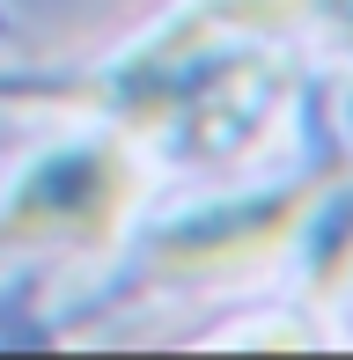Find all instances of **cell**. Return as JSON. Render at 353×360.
<instances>
[{"mask_svg": "<svg viewBox=\"0 0 353 360\" xmlns=\"http://www.w3.org/2000/svg\"><path fill=\"white\" fill-rule=\"evenodd\" d=\"M331 176H309V184L295 191H272V199H229V206H206V214L176 221L155 236V265L176 272V280H191V272H236V265H265V257H280L287 243L302 236V228L316 221V199L331 191Z\"/></svg>", "mask_w": 353, "mask_h": 360, "instance_id": "7a4b0ae2", "label": "cell"}, {"mask_svg": "<svg viewBox=\"0 0 353 360\" xmlns=\"http://www.w3.org/2000/svg\"><path fill=\"white\" fill-rule=\"evenodd\" d=\"M133 199L140 169L118 140L52 147L0 199V250H110Z\"/></svg>", "mask_w": 353, "mask_h": 360, "instance_id": "6da1fadb", "label": "cell"}, {"mask_svg": "<svg viewBox=\"0 0 353 360\" xmlns=\"http://www.w3.org/2000/svg\"><path fill=\"white\" fill-rule=\"evenodd\" d=\"M346 37H353V0H346Z\"/></svg>", "mask_w": 353, "mask_h": 360, "instance_id": "277c9868", "label": "cell"}, {"mask_svg": "<svg viewBox=\"0 0 353 360\" xmlns=\"http://www.w3.org/2000/svg\"><path fill=\"white\" fill-rule=\"evenodd\" d=\"M302 8H309V0H206L199 15L214 30H287Z\"/></svg>", "mask_w": 353, "mask_h": 360, "instance_id": "3957f363", "label": "cell"}]
</instances>
